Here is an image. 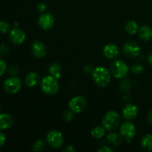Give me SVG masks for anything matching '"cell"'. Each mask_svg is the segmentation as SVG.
<instances>
[{"mask_svg":"<svg viewBox=\"0 0 152 152\" xmlns=\"http://www.w3.org/2000/svg\"><path fill=\"white\" fill-rule=\"evenodd\" d=\"M99 152H113L114 149L112 148H111L110 146H107V145H104V146L101 147L98 149Z\"/></svg>","mask_w":152,"mask_h":152,"instance_id":"1f68e13d","label":"cell"},{"mask_svg":"<svg viewBox=\"0 0 152 152\" xmlns=\"http://www.w3.org/2000/svg\"><path fill=\"white\" fill-rule=\"evenodd\" d=\"M41 89L48 95H55L57 94L59 89L57 79L51 75L43 77L41 81Z\"/></svg>","mask_w":152,"mask_h":152,"instance_id":"3957f363","label":"cell"},{"mask_svg":"<svg viewBox=\"0 0 152 152\" xmlns=\"http://www.w3.org/2000/svg\"><path fill=\"white\" fill-rule=\"evenodd\" d=\"M132 83L129 79H125L122 80L119 84V88L123 93H128L132 89Z\"/></svg>","mask_w":152,"mask_h":152,"instance_id":"603a6c76","label":"cell"},{"mask_svg":"<svg viewBox=\"0 0 152 152\" xmlns=\"http://www.w3.org/2000/svg\"><path fill=\"white\" fill-rule=\"evenodd\" d=\"M123 51L127 57L136 58L140 53L141 48L137 43L134 42H128L123 45Z\"/></svg>","mask_w":152,"mask_h":152,"instance_id":"9c48e42d","label":"cell"},{"mask_svg":"<svg viewBox=\"0 0 152 152\" xmlns=\"http://www.w3.org/2000/svg\"><path fill=\"white\" fill-rule=\"evenodd\" d=\"M138 114V107L133 103L127 104L123 108V117L127 120H132L136 118Z\"/></svg>","mask_w":152,"mask_h":152,"instance_id":"4fadbf2b","label":"cell"},{"mask_svg":"<svg viewBox=\"0 0 152 152\" xmlns=\"http://www.w3.org/2000/svg\"><path fill=\"white\" fill-rule=\"evenodd\" d=\"M136 127L132 123L129 121L124 122L121 124L120 128V133L123 138L127 140L128 142H131L132 138L134 137L136 134Z\"/></svg>","mask_w":152,"mask_h":152,"instance_id":"ba28073f","label":"cell"},{"mask_svg":"<svg viewBox=\"0 0 152 152\" xmlns=\"http://www.w3.org/2000/svg\"><path fill=\"white\" fill-rule=\"evenodd\" d=\"M9 52V48L6 45L3 44L0 45V56H4L7 55Z\"/></svg>","mask_w":152,"mask_h":152,"instance_id":"83f0119b","label":"cell"},{"mask_svg":"<svg viewBox=\"0 0 152 152\" xmlns=\"http://www.w3.org/2000/svg\"><path fill=\"white\" fill-rule=\"evenodd\" d=\"M48 71L50 73V74L51 76H53V77L58 79H59L62 75V69H61V66L59 64H58L57 62H53V63L50 64V65L49 66Z\"/></svg>","mask_w":152,"mask_h":152,"instance_id":"d6986e66","label":"cell"},{"mask_svg":"<svg viewBox=\"0 0 152 152\" xmlns=\"http://www.w3.org/2000/svg\"><path fill=\"white\" fill-rule=\"evenodd\" d=\"M139 36L144 41H149L152 38V28L148 25H142L139 28Z\"/></svg>","mask_w":152,"mask_h":152,"instance_id":"ac0fdd59","label":"cell"},{"mask_svg":"<svg viewBox=\"0 0 152 152\" xmlns=\"http://www.w3.org/2000/svg\"><path fill=\"white\" fill-rule=\"evenodd\" d=\"M37 10L40 13H44L47 9V5L44 2H39L37 4Z\"/></svg>","mask_w":152,"mask_h":152,"instance_id":"4dcf8cb0","label":"cell"},{"mask_svg":"<svg viewBox=\"0 0 152 152\" xmlns=\"http://www.w3.org/2000/svg\"><path fill=\"white\" fill-rule=\"evenodd\" d=\"M88 105V101L83 96H74L68 103V108L74 114H79L84 111Z\"/></svg>","mask_w":152,"mask_h":152,"instance_id":"5b68a950","label":"cell"},{"mask_svg":"<svg viewBox=\"0 0 152 152\" xmlns=\"http://www.w3.org/2000/svg\"><path fill=\"white\" fill-rule=\"evenodd\" d=\"M76 151V148H74V145H68L64 148V151H66V152H74Z\"/></svg>","mask_w":152,"mask_h":152,"instance_id":"836d02e7","label":"cell"},{"mask_svg":"<svg viewBox=\"0 0 152 152\" xmlns=\"http://www.w3.org/2000/svg\"><path fill=\"white\" fill-rule=\"evenodd\" d=\"M3 88L4 91L8 94H16L20 91L22 88V81L19 77H16V76L11 77L4 82Z\"/></svg>","mask_w":152,"mask_h":152,"instance_id":"52a82bcc","label":"cell"},{"mask_svg":"<svg viewBox=\"0 0 152 152\" xmlns=\"http://www.w3.org/2000/svg\"><path fill=\"white\" fill-rule=\"evenodd\" d=\"M0 110H1V108H0Z\"/></svg>","mask_w":152,"mask_h":152,"instance_id":"74e56055","label":"cell"},{"mask_svg":"<svg viewBox=\"0 0 152 152\" xmlns=\"http://www.w3.org/2000/svg\"><path fill=\"white\" fill-rule=\"evenodd\" d=\"M110 71L115 78L123 79L129 74V67L123 61L116 60L110 66Z\"/></svg>","mask_w":152,"mask_h":152,"instance_id":"277c9868","label":"cell"},{"mask_svg":"<svg viewBox=\"0 0 152 152\" xmlns=\"http://www.w3.org/2000/svg\"><path fill=\"white\" fill-rule=\"evenodd\" d=\"M55 19L53 15L49 13H43L40 15L38 19V23L40 28L45 31L51 29L54 25Z\"/></svg>","mask_w":152,"mask_h":152,"instance_id":"30bf717a","label":"cell"},{"mask_svg":"<svg viewBox=\"0 0 152 152\" xmlns=\"http://www.w3.org/2000/svg\"><path fill=\"white\" fill-rule=\"evenodd\" d=\"M40 81V76L38 73L34 72H30L27 74L26 77H25V84L28 87L33 88L34 86H37Z\"/></svg>","mask_w":152,"mask_h":152,"instance_id":"2e32d148","label":"cell"},{"mask_svg":"<svg viewBox=\"0 0 152 152\" xmlns=\"http://www.w3.org/2000/svg\"><path fill=\"white\" fill-rule=\"evenodd\" d=\"M141 146L144 149L147 151H152V134H148L145 135L141 140Z\"/></svg>","mask_w":152,"mask_h":152,"instance_id":"44dd1931","label":"cell"},{"mask_svg":"<svg viewBox=\"0 0 152 152\" xmlns=\"http://www.w3.org/2000/svg\"><path fill=\"white\" fill-rule=\"evenodd\" d=\"M10 42L15 45H21L26 39L25 33L19 28H15L10 31L9 34Z\"/></svg>","mask_w":152,"mask_h":152,"instance_id":"7c38bea8","label":"cell"},{"mask_svg":"<svg viewBox=\"0 0 152 152\" xmlns=\"http://www.w3.org/2000/svg\"><path fill=\"white\" fill-rule=\"evenodd\" d=\"M107 141L114 146H120L123 142V137L117 132H112L107 136Z\"/></svg>","mask_w":152,"mask_h":152,"instance_id":"e0dca14e","label":"cell"},{"mask_svg":"<svg viewBox=\"0 0 152 152\" xmlns=\"http://www.w3.org/2000/svg\"><path fill=\"white\" fill-rule=\"evenodd\" d=\"M63 118L65 122L71 121L73 120V118H74V112H72L71 110H68V111H65L63 114Z\"/></svg>","mask_w":152,"mask_h":152,"instance_id":"4316f807","label":"cell"},{"mask_svg":"<svg viewBox=\"0 0 152 152\" xmlns=\"http://www.w3.org/2000/svg\"><path fill=\"white\" fill-rule=\"evenodd\" d=\"M144 71V67L143 65H140V64H134L133 65V66L132 67V71L134 74H141L142 72H143Z\"/></svg>","mask_w":152,"mask_h":152,"instance_id":"d4e9b609","label":"cell"},{"mask_svg":"<svg viewBox=\"0 0 152 152\" xmlns=\"http://www.w3.org/2000/svg\"><path fill=\"white\" fill-rule=\"evenodd\" d=\"M94 69V68H92V67L91 66V65H87V66L85 67L84 71H85V72H86V73H87V74H92V72H93Z\"/></svg>","mask_w":152,"mask_h":152,"instance_id":"e575fe53","label":"cell"},{"mask_svg":"<svg viewBox=\"0 0 152 152\" xmlns=\"http://www.w3.org/2000/svg\"><path fill=\"white\" fill-rule=\"evenodd\" d=\"M148 62H149L150 65H152V52H151V53H149V54L148 55Z\"/></svg>","mask_w":152,"mask_h":152,"instance_id":"8d00e7d4","label":"cell"},{"mask_svg":"<svg viewBox=\"0 0 152 152\" xmlns=\"http://www.w3.org/2000/svg\"><path fill=\"white\" fill-rule=\"evenodd\" d=\"M6 141V137L3 133L0 132V147L2 146Z\"/></svg>","mask_w":152,"mask_h":152,"instance_id":"d6a6232c","label":"cell"},{"mask_svg":"<svg viewBox=\"0 0 152 152\" xmlns=\"http://www.w3.org/2000/svg\"><path fill=\"white\" fill-rule=\"evenodd\" d=\"M9 73H10V74L12 77H14V76L17 75V74L19 73V68L15 65H11L9 68Z\"/></svg>","mask_w":152,"mask_h":152,"instance_id":"f1b7e54d","label":"cell"},{"mask_svg":"<svg viewBox=\"0 0 152 152\" xmlns=\"http://www.w3.org/2000/svg\"><path fill=\"white\" fill-rule=\"evenodd\" d=\"M91 75L94 83L99 87H107L111 83V71L104 66H98L95 68Z\"/></svg>","mask_w":152,"mask_h":152,"instance_id":"6da1fadb","label":"cell"},{"mask_svg":"<svg viewBox=\"0 0 152 152\" xmlns=\"http://www.w3.org/2000/svg\"><path fill=\"white\" fill-rule=\"evenodd\" d=\"M105 132H106V129L103 126H96L92 129L91 132V134L95 139H101L105 136Z\"/></svg>","mask_w":152,"mask_h":152,"instance_id":"7402d4cb","label":"cell"},{"mask_svg":"<svg viewBox=\"0 0 152 152\" xmlns=\"http://www.w3.org/2000/svg\"><path fill=\"white\" fill-rule=\"evenodd\" d=\"M147 120H148V121L149 122L150 124L152 125V110L148 112V116H147Z\"/></svg>","mask_w":152,"mask_h":152,"instance_id":"d590c367","label":"cell"},{"mask_svg":"<svg viewBox=\"0 0 152 152\" xmlns=\"http://www.w3.org/2000/svg\"><path fill=\"white\" fill-rule=\"evenodd\" d=\"M10 28V25L5 21H0V33L5 34L8 31Z\"/></svg>","mask_w":152,"mask_h":152,"instance_id":"484cf974","label":"cell"},{"mask_svg":"<svg viewBox=\"0 0 152 152\" xmlns=\"http://www.w3.org/2000/svg\"><path fill=\"white\" fill-rule=\"evenodd\" d=\"M45 146V145L44 141L42 140H37L33 144L32 149L34 151H42L44 150Z\"/></svg>","mask_w":152,"mask_h":152,"instance_id":"cb8c5ba5","label":"cell"},{"mask_svg":"<svg viewBox=\"0 0 152 152\" xmlns=\"http://www.w3.org/2000/svg\"><path fill=\"white\" fill-rule=\"evenodd\" d=\"M46 140L48 145L54 148H60L62 146L65 140L62 132L57 130H52L49 132L46 137Z\"/></svg>","mask_w":152,"mask_h":152,"instance_id":"8992f818","label":"cell"},{"mask_svg":"<svg viewBox=\"0 0 152 152\" xmlns=\"http://www.w3.org/2000/svg\"><path fill=\"white\" fill-rule=\"evenodd\" d=\"M7 69V64L2 59H0V77L3 75L5 73Z\"/></svg>","mask_w":152,"mask_h":152,"instance_id":"f546056e","label":"cell"},{"mask_svg":"<svg viewBox=\"0 0 152 152\" xmlns=\"http://www.w3.org/2000/svg\"><path fill=\"white\" fill-rule=\"evenodd\" d=\"M120 114L116 111H113V110L108 111L102 119V126L108 132L115 130L120 125Z\"/></svg>","mask_w":152,"mask_h":152,"instance_id":"7a4b0ae2","label":"cell"},{"mask_svg":"<svg viewBox=\"0 0 152 152\" xmlns=\"http://www.w3.org/2000/svg\"><path fill=\"white\" fill-rule=\"evenodd\" d=\"M125 29H126V31L128 34H131V35H134L139 31V26H138V24L137 23L136 21L131 20L129 21L126 24Z\"/></svg>","mask_w":152,"mask_h":152,"instance_id":"ffe728a7","label":"cell"},{"mask_svg":"<svg viewBox=\"0 0 152 152\" xmlns=\"http://www.w3.org/2000/svg\"><path fill=\"white\" fill-rule=\"evenodd\" d=\"M14 123L13 117L7 113L0 114V129L6 130L11 127Z\"/></svg>","mask_w":152,"mask_h":152,"instance_id":"9a60e30c","label":"cell"},{"mask_svg":"<svg viewBox=\"0 0 152 152\" xmlns=\"http://www.w3.org/2000/svg\"><path fill=\"white\" fill-rule=\"evenodd\" d=\"M31 51L37 58H43L47 54V48L43 42L39 40H35L31 43Z\"/></svg>","mask_w":152,"mask_h":152,"instance_id":"8fae6325","label":"cell"},{"mask_svg":"<svg viewBox=\"0 0 152 152\" xmlns=\"http://www.w3.org/2000/svg\"><path fill=\"white\" fill-rule=\"evenodd\" d=\"M103 54L107 59H115L120 55V49L115 44H108L104 47Z\"/></svg>","mask_w":152,"mask_h":152,"instance_id":"5bb4252c","label":"cell"}]
</instances>
